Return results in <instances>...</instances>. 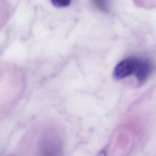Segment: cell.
Wrapping results in <instances>:
<instances>
[{"mask_svg":"<svg viewBox=\"0 0 156 156\" xmlns=\"http://www.w3.org/2000/svg\"><path fill=\"white\" fill-rule=\"evenodd\" d=\"M138 57H129L119 62L115 67L113 76L115 79H124L133 74L137 63Z\"/></svg>","mask_w":156,"mask_h":156,"instance_id":"cell-1","label":"cell"},{"mask_svg":"<svg viewBox=\"0 0 156 156\" xmlns=\"http://www.w3.org/2000/svg\"><path fill=\"white\" fill-rule=\"evenodd\" d=\"M152 64L146 59L138 58L134 74L139 82H144L152 72Z\"/></svg>","mask_w":156,"mask_h":156,"instance_id":"cell-2","label":"cell"},{"mask_svg":"<svg viewBox=\"0 0 156 156\" xmlns=\"http://www.w3.org/2000/svg\"><path fill=\"white\" fill-rule=\"evenodd\" d=\"M52 5L58 8L66 7L71 4V0H50Z\"/></svg>","mask_w":156,"mask_h":156,"instance_id":"cell-3","label":"cell"},{"mask_svg":"<svg viewBox=\"0 0 156 156\" xmlns=\"http://www.w3.org/2000/svg\"><path fill=\"white\" fill-rule=\"evenodd\" d=\"M96 6L100 10L107 12L108 10V2L107 0H92Z\"/></svg>","mask_w":156,"mask_h":156,"instance_id":"cell-4","label":"cell"}]
</instances>
